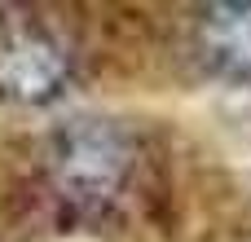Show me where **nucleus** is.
<instances>
[{
    "label": "nucleus",
    "instance_id": "nucleus-3",
    "mask_svg": "<svg viewBox=\"0 0 251 242\" xmlns=\"http://www.w3.org/2000/svg\"><path fill=\"white\" fill-rule=\"evenodd\" d=\"M62 176L79 190V194H97L110 190L124 176V145L115 132L106 128H75L66 132L62 145Z\"/></svg>",
    "mask_w": 251,
    "mask_h": 242
},
{
    "label": "nucleus",
    "instance_id": "nucleus-2",
    "mask_svg": "<svg viewBox=\"0 0 251 242\" xmlns=\"http://www.w3.org/2000/svg\"><path fill=\"white\" fill-rule=\"evenodd\" d=\"M194 44L212 75L234 84L251 79V0L207 4L194 22Z\"/></svg>",
    "mask_w": 251,
    "mask_h": 242
},
{
    "label": "nucleus",
    "instance_id": "nucleus-1",
    "mask_svg": "<svg viewBox=\"0 0 251 242\" xmlns=\"http://www.w3.org/2000/svg\"><path fill=\"white\" fill-rule=\"evenodd\" d=\"M66 53L53 35L18 26L0 35V93L13 101H49L66 84Z\"/></svg>",
    "mask_w": 251,
    "mask_h": 242
}]
</instances>
